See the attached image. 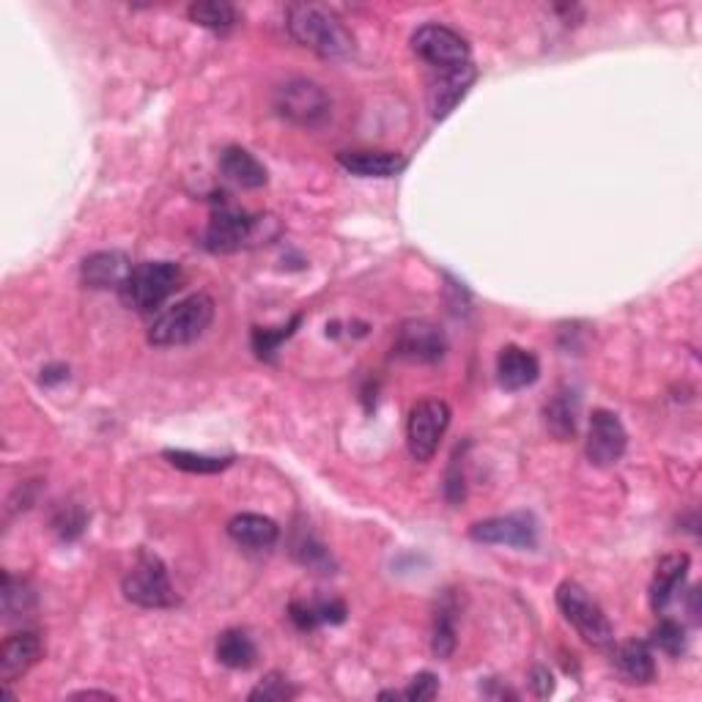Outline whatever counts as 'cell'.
<instances>
[{
    "instance_id": "cell-1",
    "label": "cell",
    "mask_w": 702,
    "mask_h": 702,
    "mask_svg": "<svg viewBox=\"0 0 702 702\" xmlns=\"http://www.w3.org/2000/svg\"><path fill=\"white\" fill-rule=\"evenodd\" d=\"M289 31L296 44L322 59H346L354 50V36L335 11L316 3L289 6Z\"/></svg>"
},
{
    "instance_id": "cell-2",
    "label": "cell",
    "mask_w": 702,
    "mask_h": 702,
    "mask_svg": "<svg viewBox=\"0 0 702 702\" xmlns=\"http://www.w3.org/2000/svg\"><path fill=\"white\" fill-rule=\"evenodd\" d=\"M211 322H214V300L209 294H190L154 318L151 329H148V344L159 346V349L187 346L201 338Z\"/></svg>"
},
{
    "instance_id": "cell-3",
    "label": "cell",
    "mask_w": 702,
    "mask_h": 702,
    "mask_svg": "<svg viewBox=\"0 0 702 702\" xmlns=\"http://www.w3.org/2000/svg\"><path fill=\"white\" fill-rule=\"evenodd\" d=\"M181 266L174 261H143L133 266L122 285L124 305L138 313H151L179 289Z\"/></svg>"
},
{
    "instance_id": "cell-4",
    "label": "cell",
    "mask_w": 702,
    "mask_h": 702,
    "mask_svg": "<svg viewBox=\"0 0 702 702\" xmlns=\"http://www.w3.org/2000/svg\"><path fill=\"white\" fill-rule=\"evenodd\" d=\"M557 607L563 618L574 626L576 633L593 648H609L615 642V629L604 609L590 598V593L574 579H565L557 587Z\"/></svg>"
},
{
    "instance_id": "cell-5",
    "label": "cell",
    "mask_w": 702,
    "mask_h": 702,
    "mask_svg": "<svg viewBox=\"0 0 702 702\" xmlns=\"http://www.w3.org/2000/svg\"><path fill=\"white\" fill-rule=\"evenodd\" d=\"M122 590L129 604L143 609H168L179 604L168 568L151 552H140L138 560L124 576Z\"/></svg>"
},
{
    "instance_id": "cell-6",
    "label": "cell",
    "mask_w": 702,
    "mask_h": 702,
    "mask_svg": "<svg viewBox=\"0 0 702 702\" xmlns=\"http://www.w3.org/2000/svg\"><path fill=\"white\" fill-rule=\"evenodd\" d=\"M450 426V407L442 398H422L407 420V444L415 461L426 464L437 455L439 442Z\"/></svg>"
},
{
    "instance_id": "cell-7",
    "label": "cell",
    "mask_w": 702,
    "mask_h": 702,
    "mask_svg": "<svg viewBox=\"0 0 702 702\" xmlns=\"http://www.w3.org/2000/svg\"><path fill=\"white\" fill-rule=\"evenodd\" d=\"M275 111L291 124L300 127H316V124L327 122L333 102H329L327 91L322 85L311 83V80L294 77L283 83L275 91Z\"/></svg>"
},
{
    "instance_id": "cell-8",
    "label": "cell",
    "mask_w": 702,
    "mask_h": 702,
    "mask_svg": "<svg viewBox=\"0 0 702 702\" xmlns=\"http://www.w3.org/2000/svg\"><path fill=\"white\" fill-rule=\"evenodd\" d=\"M412 50L433 70H459L470 64V44L453 28H444L439 22H428L415 31Z\"/></svg>"
},
{
    "instance_id": "cell-9",
    "label": "cell",
    "mask_w": 702,
    "mask_h": 702,
    "mask_svg": "<svg viewBox=\"0 0 702 702\" xmlns=\"http://www.w3.org/2000/svg\"><path fill=\"white\" fill-rule=\"evenodd\" d=\"M629 433L624 422L609 409H596L590 415V428H587L585 453L593 467H615L626 453Z\"/></svg>"
},
{
    "instance_id": "cell-10",
    "label": "cell",
    "mask_w": 702,
    "mask_h": 702,
    "mask_svg": "<svg viewBox=\"0 0 702 702\" xmlns=\"http://www.w3.org/2000/svg\"><path fill=\"white\" fill-rule=\"evenodd\" d=\"M470 538L478 544L516 546V549H535L538 544V524L530 513H507V516L483 518L472 524Z\"/></svg>"
},
{
    "instance_id": "cell-11",
    "label": "cell",
    "mask_w": 702,
    "mask_h": 702,
    "mask_svg": "<svg viewBox=\"0 0 702 702\" xmlns=\"http://www.w3.org/2000/svg\"><path fill=\"white\" fill-rule=\"evenodd\" d=\"M255 226H259V220H253L248 211L231 207V203H222V207L211 211L203 242H207L211 253H233V250H242L253 239Z\"/></svg>"
},
{
    "instance_id": "cell-12",
    "label": "cell",
    "mask_w": 702,
    "mask_h": 702,
    "mask_svg": "<svg viewBox=\"0 0 702 702\" xmlns=\"http://www.w3.org/2000/svg\"><path fill=\"white\" fill-rule=\"evenodd\" d=\"M448 352L444 333L431 322H407L396 335V354L409 363H439Z\"/></svg>"
},
{
    "instance_id": "cell-13",
    "label": "cell",
    "mask_w": 702,
    "mask_h": 702,
    "mask_svg": "<svg viewBox=\"0 0 702 702\" xmlns=\"http://www.w3.org/2000/svg\"><path fill=\"white\" fill-rule=\"evenodd\" d=\"M44 656V642L36 631H17L0 645V678L3 687L25 675L33 664Z\"/></svg>"
},
{
    "instance_id": "cell-14",
    "label": "cell",
    "mask_w": 702,
    "mask_h": 702,
    "mask_svg": "<svg viewBox=\"0 0 702 702\" xmlns=\"http://www.w3.org/2000/svg\"><path fill=\"white\" fill-rule=\"evenodd\" d=\"M439 74L431 80L428 88V105H431L433 118H444L461 99L467 96L470 85L475 83V70L472 64L459 66V70H437Z\"/></svg>"
},
{
    "instance_id": "cell-15",
    "label": "cell",
    "mask_w": 702,
    "mask_h": 702,
    "mask_svg": "<svg viewBox=\"0 0 702 702\" xmlns=\"http://www.w3.org/2000/svg\"><path fill=\"white\" fill-rule=\"evenodd\" d=\"M541 376V363L533 352L522 346H505L496 357V379L505 390L516 392L533 387Z\"/></svg>"
},
{
    "instance_id": "cell-16",
    "label": "cell",
    "mask_w": 702,
    "mask_h": 702,
    "mask_svg": "<svg viewBox=\"0 0 702 702\" xmlns=\"http://www.w3.org/2000/svg\"><path fill=\"white\" fill-rule=\"evenodd\" d=\"M338 165L349 170L354 176H365V179H387L407 168V157L398 151H340Z\"/></svg>"
},
{
    "instance_id": "cell-17",
    "label": "cell",
    "mask_w": 702,
    "mask_h": 702,
    "mask_svg": "<svg viewBox=\"0 0 702 702\" xmlns=\"http://www.w3.org/2000/svg\"><path fill=\"white\" fill-rule=\"evenodd\" d=\"M129 272H133L129 259L124 253H116V250L88 255L80 266V277L88 289H122Z\"/></svg>"
},
{
    "instance_id": "cell-18",
    "label": "cell",
    "mask_w": 702,
    "mask_h": 702,
    "mask_svg": "<svg viewBox=\"0 0 702 702\" xmlns=\"http://www.w3.org/2000/svg\"><path fill=\"white\" fill-rule=\"evenodd\" d=\"M615 667L620 678L631 687H648L656 681V659L653 650L642 639H629L615 650Z\"/></svg>"
},
{
    "instance_id": "cell-19",
    "label": "cell",
    "mask_w": 702,
    "mask_h": 702,
    "mask_svg": "<svg viewBox=\"0 0 702 702\" xmlns=\"http://www.w3.org/2000/svg\"><path fill=\"white\" fill-rule=\"evenodd\" d=\"M220 174L242 190H259L270 181L266 168L242 146H228L220 154Z\"/></svg>"
},
{
    "instance_id": "cell-20",
    "label": "cell",
    "mask_w": 702,
    "mask_h": 702,
    "mask_svg": "<svg viewBox=\"0 0 702 702\" xmlns=\"http://www.w3.org/2000/svg\"><path fill=\"white\" fill-rule=\"evenodd\" d=\"M228 535L248 549H270L281 538V527L261 513H239L228 522Z\"/></svg>"
},
{
    "instance_id": "cell-21",
    "label": "cell",
    "mask_w": 702,
    "mask_h": 702,
    "mask_svg": "<svg viewBox=\"0 0 702 702\" xmlns=\"http://www.w3.org/2000/svg\"><path fill=\"white\" fill-rule=\"evenodd\" d=\"M689 565H692L689 555H667L656 565L653 585H650V604H653L656 612L670 607V601L681 590L683 579H687Z\"/></svg>"
},
{
    "instance_id": "cell-22",
    "label": "cell",
    "mask_w": 702,
    "mask_h": 702,
    "mask_svg": "<svg viewBox=\"0 0 702 702\" xmlns=\"http://www.w3.org/2000/svg\"><path fill=\"white\" fill-rule=\"evenodd\" d=\"M546 415V428L555 439L560 442H568V439L576 437V418H579V398H576L574 390L568 387H560L555 392L549 404L544 409Z\"/></svg>"
},
{
    "instance_id": "cell-23",
    "label": "cell",
    "mask_w": 702,
    "mask_h": 702,
    "mask_svg": "<svg viewBox=\"0 0 702 702\" xmlns=\"http://www.w3.org/2000/svg\"><path fill=\"white\" fill-rule=\"evenodd\" d=\"M217 661L228 670H250L259 659V648H255L253 637L242 629H228L217 639Z\"/></svg>"
},
{
    "instance_id": "cell-24",
    "label": "cell",
    "mask_w": 702,
    "mask_h": 702,
    "mask_svg": "<svg viewBox=\"0 0 702 702\" xmlns=\"http://www.w3.org/2000/svg\"><path fill=\"white\" fill-rule=\"evenodd\" d=\"M190 20L196 25L209 28V31H228L239 22L237 9L231 3H222V0H207V3H192L190 6Z\"/></svg>"
},
{
    "instance_id": "cell-25",
    "label": "cell",
    "mask_w": 702,
    "mask_h": 702,
    "mask_svg": "<svg viewBox=\"0 0 702 702\" xmlns=\"http://www.w3.org/2000/svg\"><path fill=\"white\" fill-rule=\"evenodd\" d=\"M455 609L453 604L444 601L442 607L437 609V615H433V637H431V650L437 659H450L455 650Z\"/></svg>"
},
{
    "instance_id": "cell-26",
    "label": "cell",
    "mask_w": 702,
    "mask_h": 702,
    "mask_svg": "<svg viewBox=\"0 0 702 702\" xmlns=\"http://www.w3.org/2000/svg\"><path fill=\"white\" fill-rule=\"evenodd\" d=\"M165 459L181 472H192V475H214L231 467V455L228 459H217V455H201L190 453V450H165Z\"/></svg>"
},
{
    "instance_id": "cell-27",
    "label": "cell",
    "mask_w": 702,
    "mask_h": 702,
    "mask_svg": "<svg viewBox=\"0 0 702 702\" xmlns=\"http://www.w3.org/2000/svg\"><path fill=\"white\" fill-rule=\"evenodd\" d=\"M0 596H3V615L9 620L22 618V615L31 612L33 607L31 587H28L25 579H14L9 570L3 574V593H0Z\"/></svg>"
},
{
    "instance_id": "cell-28",
    "label": "cell",
    "mask_w": 702,
    "mask_h": 702,
    "mask_svg": "<svg viewBox=\"0 0 702 702\" xmlns=\"http://www.w3.org/2000/svg\"><path fill=\"white\" fill-rule=\"evenodd\" d=\"M650 642H653L661 653L681 656L683 650H687V629H683L678 620L664 618L659 620V626L650 633Z\"/></svg>"
},
{
    "instance_id": "cell-29",
    "label": "cell",
    "mask_w": 702,
    "mask_h": 702,
    "mask_svg": "<svg viewBox=\"0 0 702 702\" xmlns=\"http://www.w3.org/2000/svg\"><path fill=\"white\" fill-rule=\"evenodd\" d=\"M294 698L296 689L291 687V681L283 672H270V675H264V681L250 692V702H285Z\"/></svg>"
},
{
    "instance_id": "cell-30",
    "label": "cell",
    "mask_w": 702,
    "mask_h": 702,
    "mask_svg": "<svg viewBox=\"0 0 702 702\" xmlns=\"http://www.w3.org/2000/svg\"><path fill=\"white\" fill-rule=\"evenodd\" d=\"M294 555H296V560H300L302 565H307V568L322 570V574H327V570L333 568V557H329V552L324 549V546L318 544V541L313 538V535H302V538L296 541Z\"/></svg>"
},
{
    "instance_id": "cell-31",
    "label": "cell",
    "mask_w": 702,
    "mask_h": 702,
    "mask_svg": "<svg viewBox=\"0 0 702 702\" xmlns=\"http://www.w3.org/2000/svg\"><path fill=\"white\" fill-rule=\"evenodd\" d=\"M85 522H88V518H85L83 507L74 505V502H66V505H61L59 511H55L53 530L64 541H74L85 530Z\"/></svg>"
},
{
    "instance_id": "cell-32",
    "label": "cell",
    "mask_w": 702,
    "mask_h": 702,
    "mask_svg": "<svg viewBox=\"0 0 702 702\" xmlns=\"http://www.w3.org/2000/svg\"><path fill=\"white\" fill-rule=\"evenodd\" d=\"M296 324H300V318H294L289 327H281L277 333H272V329H253L255 354H259V357H272V354L277 352V346H281L285 338H291V335H294Z\"/></svg>"
},
{
    "instance_id": "cell-33",
    "label": "cell",
    "mask_w": 702,
    "mask_h": 702,
    "mask_svg": "<svg viewBox=\"0 0 702 702\" xmlns=\"http://www.w3.org/2000/svg\"><path fill=\"white\" fill-rule=\"evenodd\" d=\"M439 694V681L433 672H418V675L409 681V687L404 689L401 698L409 702H428Z\"/></svg>"
},
{
    "instance_id": "cell-34",
    "label": "cell",
    "mask_w": 702,
    "mask_h": 702,
    "mask_svg": "<svg viewBox=\"0 0 702 702\" xmlns=\"http://www.w3.org/2000/svg\"><path fill=\"white\" fill-rule=\"evenodd\" d=\"M530 687H533V692L538 694V698H549V694L555 692V678H552V672L546 670V667H533V672H530Z\"/></svg>"
},
{
    "instance_id": "cell-35",
    "label": "cell",
    "mask_w": 702,
    "mask_h": 702,
    "mask_svg": "<svg viewBox=\"0 0 702 702\" xmlns=\"http://www.w3.org/2000/svg\"><path fill=\"white\" fill-rule=\"evenodd\" d=\"M64 379H70V368H64V365H59V368L42 370L44 385H53V381H64Z\"/></svg>"
},
{
    "instance_id": "cell-36",
    "label": "cell",
    "mask_w": 702,
    "mask_h": 702,
    "mask_svg": "<svg viewBox=\"0 0 702 702\" xmlns=\"http://www.w3.org/2000/svg\"><path fill=\"white\" fill-rule=\"evenodd\" d=\"M72 700H116V694H111V692H94V689H88V692L72 694Z\"/></svg>"
}]
</instances>
